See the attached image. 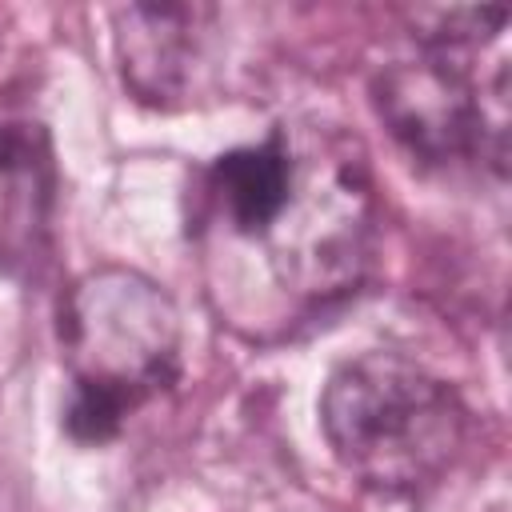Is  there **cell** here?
<instances>
[{
	"label": "cell",
	"instance_id": "obj_3",
	"mask_svg": "<svg viewBox=\"0 0 512 512\" xmlns=\"http://www.w3.org/2000/svg\"><path fill=\"white\" fill-rule=\"evenodd\" d=\"M300 164L280 212L244 244L296 308L348 296L372 260L376 200L368 168L344 136L296 132Z\"/></svg>",
	"mask_w": 512,
	"mask_h": 512
},
{
	"label": "cell",
	"instance_id": "obj_6",
	"mask_svg": "<svg viewBox=\"0 0 512 512\" xmlns=\"http://www.w3.org/2000/svg\"><path fill=\"white\" fill-rule=\"evenodd\" d=\"M32 136L20 132V128H8L0 124V168H16V164H28L32 156Z\"/></svg>",
	"mask_w": 512,
	"mask_h": 512
},
{
	"label": "cell",
	"instance_id": "obj_5",
	"mask_svg": "<svg viewBox=\"0 0 512 512\" xmlns=\"http://www.w3.org/2000/svg\"><path fill=\"white\" fill-rule=\"evenodd\" d=\"M120 76L136 100L172 108L192 100L208 76L212 20L204 4H128L112 12Z\"/></svg>",
	"mask_w": 512,
	"mask_h": 512
},
{
	"label": "cell",
	"instance_id": "obj_1",
	"mask_svg": "<svg viewBox=\"0 0 512 512\" xmlns=\"http://www.w3.org/2000/svg\"><path fill=\"white\" fill-rule=\"evenodd\" d=\"M60 352L68 368L64 428L80 444H108L124 420L176 384L180 312L136 268H96L60 304Z\"/></svg>",
	"mask_w": 512,
	"mask_h": 512
},
{
	"label": "cell",
	"instance_id": "obj_4",
	"mask_svg": "<svg viewBox=\"0 0 512 512\" xmlns=\"http://www.w3.org/2000/svg\"><path fill=\"white\" fill-rule=\"evenodd\" d=\"M504 68L492 92H476L472 80L432 52L424 60H396L372 80V104L396 144L428 164L448 168L456 160H488L504 172L508 116H504Z\"/></svg>",
	"mask_w": 512,
	"mask_h": 512
},
{
	"label": "cell",
	"instance_id": "obj_2",
	"mask_svg": "<svg viewBox=\"0 0 512 512\" xmlns=\"http://www.w3.org/2000/svg\"><path fill=\"white\" fill-rule=\"evenodd\" d=\"M320 428L332 456L364 488L420 496L460 460L468 408L424 364L396 352H364L328 376Z\"/></svg>",
	"mask_w": 512,
	"mask_h": 512
}]
</instances>
